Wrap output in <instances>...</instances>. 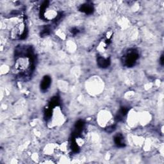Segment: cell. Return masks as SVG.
<instances>
[{"label": "cell", "mask_w": 164, "mask_h": 164, "mask_svg": "<svg viewBox=\"0 0 164 164\" xmlns=\"http://www.w3.org/2000/svg\"><path fill=\"white\" fill-rule=\"evenodd\" d=\"M79 32V30L77 29V28H72V30H71V33L73 34V35H76Z\"/></svg>", "instance_id": "9"}, {"label": "cell", "mask_w": 164, "mask_h": 164, "mask_svg": "<svg viewBox=\"0 0 164 164\" xmlns=\"http://www.w3.org/2000/svg\"><path fill=\"white\" fill-rule=\"evenodd\" d=\"M80 10L87 14H91L94 11V8L91 5L85 4V5H83L81 7Z\"/></svg>", "instance_id": "6"}, {"label": "cell", "mask_w": 164, "mask_h": 164, "mask_svg": "<svg viewBox=\"0 0 164 164\" xmlns=\"http://www.w3.org/2000/svg\"><path fill=\"white\" fill-rule=\"evenodd\" d=\"M128 109L127 108H125V107H122L120 110H119V112L118 114H117V116L116 117V119L118 121H121L122 119L123 118V117H124L126 113H128Z\"/></svg>", "instance_id": "7"}, {"label": "cell", "mask_w": 164, "mask_h": 164, "mask_svg": "<svg viewBox=\"0 0 164 164\" xmlns=\"http://www.w3.org/2000/svg\"><path fill=\"white\" fill-rule=\"evenodd\" d=\"M115 129H116V127H115V126H110L108 127V128H107V129H106V132L108 133H111V132H113Z\"/></svg>", "instance_id": "8"}, {"label": "cell", "mask_w": 164, "mask_h": 164, "mask_svg": "<svg viewBox=\"0 0 164 164\" xmlns=\"http://www.w3.org/2000/svg\"><path fill=\"white\" fill-rule=\"evenodd\" d=\"M138 53L135 50H132L126 53L124 56V63L127 67H132L138 59Z\"/></svg>", "instance_id": "2"}, {"label": "cell", "mask_w": 164, "mask_h": 164, "mask_svg": "<svg viewBox=\"0 0 164 164\" xmlns=\"http://www.w3.org/2000/svg\"><path fill=\"white\" fill-rule=\"evenodd\" d=\"M160 63H161V65H163V55H162V56H161V58H160Z\"/></svg>", "instance_id": "10"}, {"label": "cell", "mask_w": 164, "mask_h": 164, "mask_svg": "<svg viewBox=\"0 0 164 164\" xmlns=\"http://www.w3.org/2000/svg\"><path fill=\"white\" fill-rule=\"evenodd\" d=\"M51 83V79L50 76H45L41 81L40 83V89L42 91H46L50 88Z\"/></svg>", "instance_id": "3"}, {"label": "cell", "mask_w": 164, "mask_h": 164, "mask_svg": "<svg viewBox=\"0 0 164 164\" xmlns=\"http://www.w3.org/2000/svg\"><path fill=\"white\" fill-rule=\"evenodd\" d=\"M114 142L119 147H123L125 146L124 137L121 134H117L114 137Z\"/></svg>", "instance_id": "5"}, {"label": "cell", "mask_w": 164, "mask_h": 164, "mask_svg": "<svg viewBox=\"0 0 164 164\" xmlns=\"http://www.w3.org/2000/svg\"><path fill=\"white\" fill-rule=\"evenodd\" d=\"M28 35V29L24 23L17 24L11 31L10 36L12 39H24Z\"/></svg>", "instance_id": "1"}, {"label": "cell", "mask_w": 164, "mask_h": 164, "mask_svg": "<svg viewBox=\"0 0 164 164\" xmlns=\"http://www.w3.org/2000/svg\"><path fill=\"white\" fill-rule=\"evenodd\" d=\"M97 65L101 68H107L110 64L109 59H105L104 57L99 56L97 58Z\"/></svg>", "instance_id": "4"}]
</instances>
